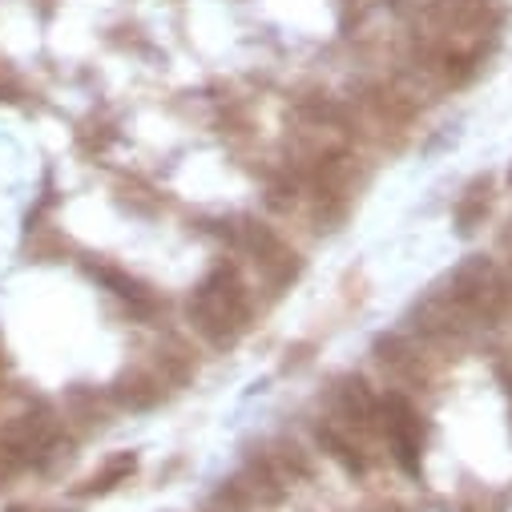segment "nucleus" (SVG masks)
<instances>
[{"instance_id": "7", "label": "nucleus", "mask_w": 512, "mask_h": 512, "mask_svg": "<svg viewBox=\"0 0 512 512\" xmlns=\"http://www.w3.org/2000/svg\"><path fill=\"white\" fill-rule=\"evenodd\" d=\"M134 464H138V460H134L130 452H125V456H117V460H113V464H109L101 476H93V480H89V488H85V492H105V488H113L117 480H125V476L134 472Z\"/></svg>"}, {"instance_id": "8", "label": "nucleus", "mask_w": 512, "mask_h": 512, "mask_svg": "<svg viewBox=\"0 0 512 512\" xmlns=\"http://www.w3.org/2000/svg\"><path fill=\"white\" fill-rule=\"evenodd\" d=\"M0 476H5V460H0Z\"/></svg>"}, {"instance_id": "6", "label": "nucleus", "mask_w": 512, "mask_h": 512, "mask_svg": "<svg viewBox=\"0 0 512 512\" xmlns=\"http://www.w3.org/2000/svg\"><path fill=\"white\" fill-rule=\"evenodd\" d=\"M319 440H323V448L347 468V472H363L367 464H363V456H359V448L343 436V432H335V428H319Z\"/></svg>"}, {"instance_id": "1", "label": "nucleus", "mask_w": 512, "mask_h": 512, "mask_svg": "<svg viewBox=\"0 0 512 512\" xmlns=\"http://www.w3.org/2000/svg\"><path fill=\"white\" fill-rule=\"evenodd\" d=\"M246 319H250V303H246V287H242L238 271L214 267L190 295V323L210 343L226 347L246 331Z\"/></svg>"}, {"instance_id": "2", "label": "nucleus", "mask_w": 512, "mask_h": 512, "mask_svg": "<svg viewBox=\"0 0 512 512\" xmlns=\"http://www.w3.org/2000/svg\"><path fill=\"white\" fill-rule=\"evenodd\" d=\"M238 242L254 254V263L263 267V275H267L271 283H287V279L299 275V254H295L287 242H279L263 222L242 218V222H238Z\"/></svg>"}, {"instance_id": "4", "label": "nucleus", "mask_w": 512, "mask_h": 512, "mask_svg": "<svg viewBox=\"0 0 512 512\" xmlns=\"http://www.w3.org/2000/svg\"><path fill=\"white\" fill-rule=\"evenodd\" d=\"M335 404H339V416L347 424H359V428H375L379 424V400L367 392L363 379H343L335 388Z\"/></svg>"}, {"instance_id": "10", "label": "nucleus", "mask_w": 512, "mask_h": 512, "mask_svg": "<svg viewBox=\"0 0 512 512\" xmlns=\"http://www.w3.org/2000/svg\"><path fill=\"white\" fill-rule=\"evenodd\" d=\"M508 287H512V283H508Z\"/></svg>"}, {"instance_id": "3", "label": "nucleus", "mask_w": 512, "mask_h": 512, "mask_svg": "<svg viewBox=\"0 0 512 512\" xmlns=\"http://www.w3.org/2000/svg\"><path fill=\"white\" fill-rule=\"evenodd\" d=\"M379 428L388 432L392 448H396V460L408 468V472H420V444H424V432H420V416L416 408L404 400V396H388L379 404Z\"/></svg>"}, {"instance_id": "9", "label": "nucleus", "mask_w": 512, "mask_h": 512, "mask_svg": "<svg viewBox=\"0 0 512 512\" xmlns=\"http://www.w3.org/2000/svg\"><path fill=\"white\" fill-rule=\"evenodd\" d=\"M508 178H512V174H508Z\"/></svg>"}, {"instance_id": "5", "label": "nucleus", "mask_w": 512, "mask_h": 512, "mask_svg": "<svg viewBox=\"0 0 512 512\" xmlns=\"http://www.w3.org/2000/svg\"><path fill=\"white\" fill-rule=\"evenodd\" d=\"M484 210H488V178H476L464 190V198L456 202V226H460V234H472L476 222L484 218Z\"/></svg>"}]
</instances>
